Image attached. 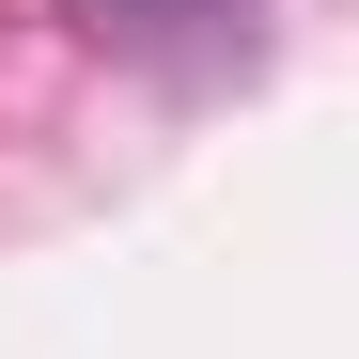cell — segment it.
Segmentation results:
<instances>
[{"mask_svg": "<svg viewBox=\"0 0 359 359\" xmlns=\"http://www.w3.org/2000/svg\"><path fill=\"white\" fill-rule=\"evenodd\" d=\"M94 32H188V16H250V0H79Z\"/></svg>", "mask_w": 359, "mask_h": 359, "instance_id": "cell-1", "label": "cell"}]
</instances>
